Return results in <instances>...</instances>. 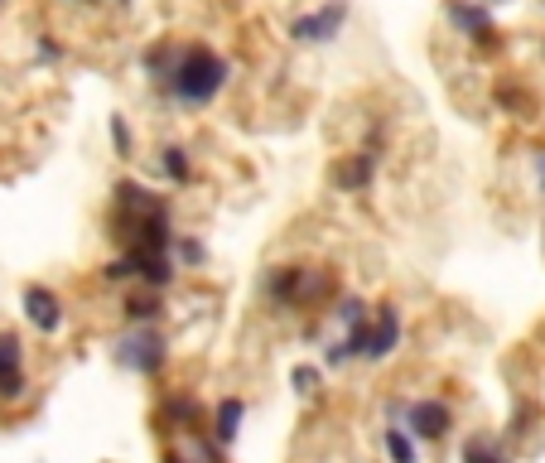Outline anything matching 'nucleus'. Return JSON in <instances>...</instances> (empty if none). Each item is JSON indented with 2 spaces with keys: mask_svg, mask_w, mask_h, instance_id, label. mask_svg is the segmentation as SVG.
Wrapping results in <instances>:
<instances>
[{
  "mask_svg": "<svg viewBox=\"0 0 545 463\" xmlns=\"http://www.w3.org/2000/svg\"><path fill=\"white\" fill-rule=\"evenodd\" d=\"M377 160H382V155H377V136H372L367 150L348 155V160L333 169V189H338V193H362L372 179H377Z\"/></svg>",
  "mask_w": 545,
  "mask_h": 463,
  "instance_id": "nucleus-10",
  "label": "nucleus"
},
{
  "mask_svg": "<svg viewBox=\"0 0 545 463\" xmlns=\"http://www.w3.org/2000/svg\"><path fill=\"white\" fill-rule=\"evenodd\" d=\"M155 169H160L169 184H189V179H193V160H189V150H184V145H160Z\"/></svg>",
  "mask_w": 545,
  "mask_h": 463,
  "instance_id": "nucleus-16",
  "label": "nucleus"
},
{
  "mask_svg": "<svg viewBox=\"0 0 545 463\" xmlns=\"http://www.w3.org/2000/svg\"><path fill=\"white\" fill-rule=\"evenodd\" d=\"M179 49H184V44H169V39H160V44H150V49L140 54V68H145V78L155 82V87H164V78L174 73V63H179Z\"/></svg>",
  "mask_w": 545,
  "mask_h": 463,
  "instance_id": "nucleus-15",
  "label": "nucleus"
},
{
  "mask_svg": "<svg viewBox=\"0 0 545 463\" xmlns=\"http://www.w3.org/2000/svg\"><path fill=\"white\" fill-rule=\"evenodd\" d=\"M20 309H25L29 328H39L44 338L63 328V300H58L49 285H25V295H20Z\"/></svg>",
  "mask_w": 545,
  "mask_h": 463,
  "instance_id": "nucleus-8",
  "label": "nucleus"
},
{
  "mask_svg": "<svg viewBox=\"0 0 545 463\" xmlns=\"http://www.w3.org/2000/svg\"><path fill=\"white\" fill-rule=\"evenodd\" d=\"M483 5H507V0H483Z\"/></svg>",
  "mask_w": 545,
  "mask_h": 463,
  "instance_id": "nucleus-28",
  "label": "nucleus"
},
{
  "mask_svg": "<svg viewBox=\"0 0 545 463\" xmlns=\"http://www.w3.org/2000/svg\"><path fill=\"white\" fill-rule=\"evenodd\" d=\"M29 391V372H25V338L0 328V401H20Z\"/></svg>",
  "mask_w": 545,
  "mask_h": 463,
  "instance_id": "nucleus-7",
  "label": "nucleus"
},
{
  "mask_svg": "<svg viewBox=\"0 0 545 463\" xmlns=\"http://www.w3.org/2000/svg\"><path fill=\"white\" fill-rule=\"evenodd\" d=\"M174 266H203L208 261V246L198 242V237H174Z\"/></svg>",
  "mask_w": 545,
  "mask_h": 463,
  "instance_id": "nucleus-20",
  "label": "nucleus"
},
{
  "mask_svg": "<svg viewBox=\"0 0 545 463\" xmlns=\"http://www.w3.org/2000/svg\"><path fill=\"white\" fill-rule=\"evenodd\" d=\"M541 189H545V155H541Z\"/></svg>",
  "mask_w": 545,
  "mask_h": 463,
  "instance_id": "nucleus-27",
  "label": "nucleus"
},
{
  "mask_svg": "<svg viewBox=\"0 0 545 463\" xmlns=\"http://www.w3.org/2000/svg\"><path fill=\"white\" fill-rule=\"evenodd\" d=\"M401 425L410 430L415 444H439V439H449V430H454V406L439 401V396H420V401L406 406Z\"/></svg>",
  "mask_w": 545,
  "mask_h": 463,
  "instance_id": "nucleus-4",
  "label": "nucleus"
},
{
  "mask_svg": "<svg viewBox=\"0 0 545 463\" xmlns=\"http://www.w3.org/2000/svg\"><path fill=\"white\" fill-rule=\"evenodd\" d=\"M111 193H116V213H121V218H145V213H160V208H169L160 193H150L145 184H136V179H121Z\"/></svg>",
  "mask_w": 545,
  "mask_h": 463,
  "instance_id": "nucleus-13",
  "label": "nucleus"
},
{
  "mask_svg": "<svg viewBox=\"0 0 545 463\" xmlns=\"http://www.w3.org/2000/svg\"><path fill=\"white\" fill-rule=\"evenodd\" d=\"M232 78V63L213 49V44H184L179 49V63H174V73L164 78V92L179 102V107H208L213 97H218L222 87Z\"/></svg>",
  "mask_w": 545,
  "mask_h": 463,
  "instance_id": "nucleus-1",
  "label": "nucleus"
},
{
  "mask_svg": "<svg viewBox=\"0 0 545 463\" xmlns=\"http://www.w3.org/2000/svg\"><path fill=\"white\" fill-rule=\"evenodd\" d=\"M116 362L136 377H160L169 362V338L160 333V324H136L116 338Z\"/></svg>",
  "mask_w": 545,
  "mask_h": 463,
  "instance_id": "nucleus-3",
  "label": "nucleus"
},
{
  "mask_svg": "<svg viewBox=\"0 0 545 463\" xmlns=\"http://www.w3.org/2000/svg\"><path fill=\"white\" fill-rule=\"evenodd\" d=\"M444 15L478 49H497V20H492V10L483 0H444Z\"/></svg>",
  "mask_w": 545,
  "mask_h": 463,
  "instance_id": "nucleus-6",
  "label": "nucleus"
},
{
  "mask_svg": "<svg viewBox=\"0 0 545 463\" xmlns=\"http://www.w3.org/2000/svg\"><path fill=\"white\" fill-rule=\"evenodd\" d=\"M121 5H131V0H121Z\"/></svg>",
  "mask_w": 545,
  "mask_h": 463,
  "instance_id": "nucleus-30",
  "label": "nucleus"
},
{
  "mask_svg": "<svg viewBox=\"0 0 545 463\" xmlns=\"http://www.w3.org/2000/svg\"><path fill=\"white\" fill-rule=\"evenodd\" d=\"M160 420L169 425V430L198 435V430H203V406H198V396H184V391H174V396H164V401H160Z\"/></svg>",
  "mask_w": 545,
  "mask_h": 463,
  "instance_id": "nucleus-12",
  "label": "nucleus"
},
{
  "mask_svg": "<svg viewBox=\"0 0 545 463\" xmlns=\"http://www.w3.org/2000/svg\"><path fill=\"white\" fill-rule=\"evenodd\" d=\"M333 319H338V324L348 328V324H357V319H367V304L357 300V295H353V300H338V309H333Z\"/></svg>",
  "mask_w": 545,
  "mask_h": 463,
  "instance_id": "nucleus-24",
  "label": "nucleus"
},
{
  "mask_svg": "<svg viewBox=\"0 0 545 463\" xmlns=\"http://www.w3.org/2000/svg\"><path fill=\"white\" fill-rule=\"evenodd\" d=\"M34 54L44 58V63H58V58H63V49H58L54 39H49V34H39V44H34Z\"/></svg>",
  "mask_w": 545,
  "mask_h": 463,
  "instance_id": "nucleus-25",
  "label": "nucleus"
},
{
  "mask_svg": "<svg viewBox=\"0 0 545 463\" xmlns=\"http://www.w3.org/2000/svg\"><path fill=\"white\" fill-rule=\"evenodd\" d=\"M111 150H116L121 160L136 155V136H131V121H126V116H111Z\"/></svg>",
  "mask_w": 545,
  "mask_h": 463,
  "instance_id": "nucleus-21",
  "label": "nucleus"
},
{
  "mask_svg": "<svg viewBox=\"0 0 545 463\" xmlns=\"http://www.w3.org/2000/svg\"><path fill=\"white\" fill-rule=\"evenodd\" d=\"M82 5H97V0H82Z\"/></svg>",
  "mask_w": 545,
  "mask_h": 463,
  "instance_id": "nucleus-29",
  "label": "nucleus"
},
{
  "mask_svg": "<svg viewBox=\"0 0 545 463\" xmlns=\"http://www.w3.org/2000/svg\"><path fill=\"white\" fill-rule=\"evenodd\" d=\"M102 280H107V285H131V280H136V266H131V256L121 251L116 261H107V266H102Z\"/></svg>",
  "mask_w": 545,
  "mask_h": 463,
  "instance_id": "nucleus-23",
  "label": "nucleus"
},
{
  "mask_svg": "<svg viewBox=\"0 0 545 463\" xmlns=\"http://www.w3.org/2000/svg\"><path fill=\"white\" fill-rule=\"evenodd\" d=\"M348 15H353V5L348 0H324L319 10H309V15H300L295 25H290V39L295 44H333L338 34H343V25H348Z\"/></svg>",
  "mask_w": 545,
  "mask_h": 463,
  "instance_id": "nucleus-5",
  "label": "nucleus"
},
{
  "mask_svg": "<svg viewBox=\"0 0 545 463\" xmlns=\"http://www.w3.org/2000/svg\"><path fill=\"white\" fill-rule=\"evenodd\" d=\"M242 420H246V401H242V396H222L218 410H213V439H218L222 449L242 435Z\"/></svg>",
  "mask_w": 545,
  "mask_h": 463,
  "instance_id": "nucleus-14",
  "label": "nucleus"
},
{
  "mask_svg": "<svg viewBox=\"0 0 545 463\" xmlns=\"http://www.w3.org/2000/svg\"><path fill=\"white\" fill-rule=\"evenodd\" d=\"M164 463H189V459H179V454H169V459H164ZM198 463H203V459H198Z\"/></svg>",
  "mask_w": 545,
  "mask_h": 463,
  "instance_id": "nucleus-26",
  "label": "nucleus"
},
{
  "mask_svg": "<svg viewBox=\"0 0 545 463\" xmlns=\"http://www.w3.org/2000/svg\"><path fill=\"white\" fill-rule=\"evenodd\" d=\"M290 386H295L300 396H309V391H319V386H324V372H319L314 362H300V367L290 372Z\"/></svg>",
  "mask_w": 545,
  "mask_h": 463,
  "instance_id": "nucleus-22",
  "label": "nucleus"
},
{
  "mask_svg": "<svg viewBox=\"0 0 545 463\" xmlns=\"http://www.w3.org/2000/svg\"><path fill=\"white\" fill-rule=\"evenodd\" d=\"M121 314H126L131 324H160V319H164V300H160V290H145V295H126V304H121Z\"/></svg>",
  "mask_w": 545,
  "mask_h": 463,
  "instance_id": "nucleus-19",
  "label": "nucleus"
},
{
  "mask_svg": "<svg viewBox=\"0 0 545 463\" xmlns=\"http://www.w3.org/2000/svg\"><path fill=\"white\" fill-rule=\"evenodd\" d=\"M338 290L333 271H309V266H275L261 280V295L275 309H309V304H324Z\"/></svg>",
  "mask_w": 545,
  "mask_h": 463,
  "instance_id": "nucleus-2",
  "label": "nucleus"
},
{
  "mask_svg": "<svg viewBox=\"0 0 545 463\" xmlns=\"http://www.w3.org/2000/svg\"><path fill=\"white\" fill-rule=\"evenodd\" d=\"M126 256H131L136 280L145 285V290H169V285H174V275H179V266H174V256H169V251H126Z\"/></svg>",
  "mask_w": 545,
  "mask_h": 463,
  "instance_id": "nucleus-11",
  "label": "nucleus"
},
{
  "mask_svg": "<svg viewBox=\"0 0 545 463\" xmlns=\"http://www.w3.org/2000/svg\"><path fill=\"white\" fill-rule=\"evenodd\" d=\"M382 449H386V463H420V444L410 439L406 425H386Z\"/></svg>",
  "mask_w": 545,
  "mask_h": 463,
  "instance_id": "nucleus-17",
  "label": "nucleus"
},
{
  "mask_svg": "<svg viewBox=\"0 0 545 463\" xmlns=\"http://www.w3.org/2000/svg\"><path fill=\"white\" fill-rule=\"evenodd\" d=\"M396 348H401V309L382 304L372 328H367V353H362V362H386Z\"/></svg>",
  "mask_w": 545,
  "mask_h": 463,
  "instance_id": "nucleus-9",
  "label": "nucleus"
},
{
  "mask_svg": "<svg viewBox=\"0 0 545 463\" xmlns=\"http://www.w3.org/2000/svg\"><path fill=\"white\" fill-rule=\"evenodd\" d=\"M459 463H512V459H507V449H502L497 435H468Z\"/></svg>",
  "mask_w": 545,
  "mask_h": 463,
  "instance_id": "nucleus-18",
  "label": "nucleus"
}]
</instances>
